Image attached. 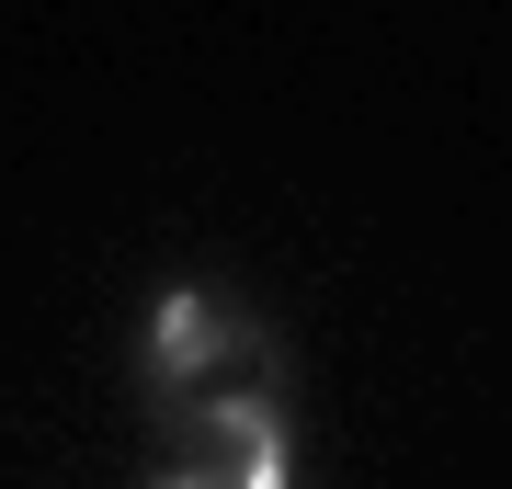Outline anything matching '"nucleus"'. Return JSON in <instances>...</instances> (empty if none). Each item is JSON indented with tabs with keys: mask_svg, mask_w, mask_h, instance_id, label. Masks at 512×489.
<instances>
[{
	"mask_svg": "<svg viewBox=\"0 0 512 489\" xmlns=\"http://www.w3.org/2000/svg\"><path fill=\"white\" fill-rule=\"evenodd\" d=\"M171 467H205L217 489H296V444H285L274 387H205V399H183Z\"/></svg>",
	"mask_w": 512,
	"mask_h": 489,
	"instance_id": "nucleus-2",
	"label": "nucleus"
},
{
	"mask_svg": "<svg viewBox=\"0 0 512 489\" xmlns=\"http://www.w3.org/2000/svg\"><path fill=\"white\" fill-rule=\"evenodd\" d=\"M274 330L239 319L217 285H160V308H148V342H137V376L148 399H205V387H274Z\"/></svg>",
	"mask_w": 512,
	"mask_h": 489,
	"instance_id": "nucleus-1",
	"label": "nucleus"
}]
</instances>
